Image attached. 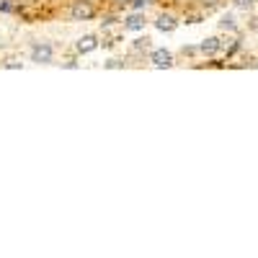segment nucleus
I'll list each match as a JSON object with an SVG mask.
<instances>
[{
	"instance_id": "nucleus-1",
	"label": "nucleus",
	"mask_w": 258,
	"mask_h": 258,
	"mask_svg": "<svg viewBox=\"0 0 258 258\" xmlns=\"http://www.w3.org/2000/svg\"><path fill=\"white\" fill-rule=\"evenodd\" d=\"M13 10L26 24H75L114 13L129 0H10Z\"/></svg>"
},
{
	"instance_id": "nucleus-2",
	"label": "nucleus",
	"mask_w": 258,
	"mask_h": 258,
	"mask_svg": "<svg viewBox=\"0 0 258 258\" xmlns=\"http://www.w3.org/2000/svg\"><path fill=\"white\" fill-rule=\"evenodd\" d=\"M155 3H160L163 8H168L171 13H178L184 16L188 24H196L204 16H209L212 10H217L225 0H155Z\"/></svg>"
},
{
	"instance_id": "nucleus-3",
	"label": "nucleus",
	"mask_w": 258,
	"mask_h": 258,
	"mask_svg": "<svg viewBox=\"0 0 258 258\" xmlns=\"http://www.w3.org/2000/svg\"><path fill=\"white\" fill-rule=\"evenodd\" d=\"M201 49H204L207 54H212V52H217V49H220V41H217V39H207V41H204V47H201Z\"/></svg>"
},
{
	"instance_id": "nucleus-4",
	"label": "nucleus",
	"mask_w": 258,
	"mask_h": 258,
	"mask_svg": "<svg viewBox=\"0 0 258 258\" xmlns=\"http://www.w3.org/2000/svg\"><path fill=\"white\" fill-rule=\"evenodd\" d=\"M235 24H232V16H225L222 18V29H232Z\"/></svg>"
},
{
	"instance_id": "nucleus-5",
	"label": "nucleus",
	"mask_w": 258,
	"mask_h": 258,
	"mask_svg": "<svg viewBox=\"0 0 258 258\" xmlns=\"http://www.w3.org/2000/svg\"><path fill=\"white\" fill-rule=\"evenodd\" d=\"M235 5H238V8H251L253 0H235Z\"/></svg>"
}]
</instances>
